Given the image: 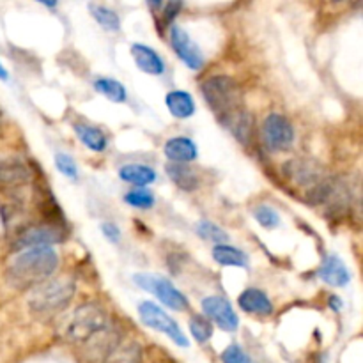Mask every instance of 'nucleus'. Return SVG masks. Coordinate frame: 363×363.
<instances>
[{
	"instance_id": "nucleus-2",
	"label": "nucleus",
	"mask_w": 363,
	"mask_h": 363,
	"mask_svg": "<svg viewBox=\"0 0 363 363\" xmlns=\"http://www.w3.org/2000/svg\"><path fill=\"white\" fill-rule=\"evenodd\" d=\"M110 317L96 303H86L79 306L66 323V338L75 344L83 345L86 342L110 331Z\"/></svg>"
},
{
	"instance_id": "nucleus-12",
	"label": "nucleus",
	"mask_w": 363,
	"mask_h": 363,
	"mask_svg": "<svg viewBox=\"0 0 363 363\" xmlns=\"http://www.w3.org/2000/svg\"><path fill=\"white\" fill-rule=\"evenodd\" d=\"M30 181V168L18 158H0V185L22 186Z\"/></svg>"
},
{
	"instance_id": "nucleus-28",
	"label": "nucleus",
	"mask_w": 363,
	"mask_h": 363,
	"mask_svg": "<svg viewBox=\"0 0 363 363\" xmlns=\"http://www.w3.org/2000/svg\"><path fill=\"white\" fill-rule=\"evenodd\" d=\"M253 218L257 220V224L264 229H277L280 225V217H278L277 211L271 206L266 204H260L253 209Z\"/></svg>"
},
{
	"instance_id": "nucleus-8",
	"label": "nucleus",
	"mask_w": 363,
	"mask_h": 363,
	"mask_svg": "<svg viewBox=\"0 0 363 363\" xmlns=\"http://www.w3.org/2000/svg\"><path fill=\"white\" fill-rule=\"evenodd\" d=\"M285 178L294 183L299 188H306V193L312 192L313 188L324 181V172L317 161L306 160V158H294L289 160L282 168Z\"/></svg>"
},
{
	"instance_id": "nucleus-31",
	"label": "nucleus",
	"mask_w": 363,
	"mask_h": 363,
	"mask_svg": "<svg viewBox=\"0 0 363 363\" xmlns=\"http://www.w3.org/2000/svg\"><path fill=\"white\" fill-rule=\"evenodd\" d=\"M220 358L224 363H252V358L238 344H231L229 347H225Z\"/></svg>"
},
{
	"instance_id": "nucleus-6",
	"label": "nucleus",
	"mask_w": 363,
	"mask_h": 363,
	"mask_svg": "<svg viewBox=\"0 0 363 363\" xmlns=\"http://www.w3.org/2000/svg\"><path fill=\"white\" fill-rule=\"evenodd\" d=\"M139 317L147 328L167 335L171 340H174V344L181 345V347H188L190 345L188 338H186V335L183 333V330L179 328V324L175 323L174 317L168 316V313L165 312L161 306H158L156 303H153V301L140 303Z\"/></svg>"
},
{
	"instance_id": "nucleus-16",
	"label": "nucleus",
	"mask_w": 363,
	"mask_h": 363,
	"mask_svg": "<svg viewBox=\"0 0 363 363\" xmlns=\"http://www.w3.org/2000/svg\"><path fill=\"white\" fill-rule=\"evenodd\" d=\"M238 305L243 312L255 313V316H270L273 312V303L266 292L255 287L243 291L238 298Z\"/></svg>"
},
{
	"instance_id": "nucleus-25",
	"label": "nucleus",
	"mask_w": 363,
	"mask_h": 363,
	"mask_svg": "<svg viewBox=\"0 0 363 363\" xmlns=\"http://www.w3.org/2000/svg\"><path fill=\"white\" fill-rule=\"evenodd\" d=\"M89 11L91 15H93V18L96 20L107 33H119V29H121V20L115 15V11H112V9L100 4H89Z\"/></svg>"
},
{
	"instance_id": "nucleus-35",
	"label": "nucleus",
	"mask_w": 363,
	"mask_h": 363,
	"mask_svg": "<svg viewBox=\"0 0 363 363\" xmlns=\"http://www.w3.org/2000/svg\"><path fill=\"white\" fill-rule=\"evenodd\" d=\"M8 79H9L8 71H6V69H4V66L0 64V80H8Z\"/></svg>"
},
{
	"instance_id": "nucleus-3",
	"label": "nucleus",
	"mask_w": 363,
	"mask_h": 363,
	"mask_svg": "<svg viewBox=\"0 0 363 363\" xmlns=\"http://www.w3.org/2000/svg\"><path fill=\"white\" fill-rule=\"evenodd\" d=\"M73 296H75V282L71 278H48L47 282L33 289L29 305L33 312L55 313L64 310L73 299Z\"/></svg>"
},
{
	"instance_id": "nucleus-19",
	"label": "nucleus",
	"mask_w": 363,
	"mask_h": 363,
	"mask_svg": "<svg viewBox=\"0 0 363 363\" xmlns=\"http://www.w3.org/2000/svg\"><path fill=\"white\" fill-rule=\"evenodd\" d=\"M167 175L178 188L185 190V192H192L199 186V175L195 174L192 167L185 163H168Z\"/></svg>"
},
{
	"instance_id": "nucleus-30",
	"label": "nucleus",
	"mask_w": 363,
	"mask_h": 363,
	"mask_svg": "<svg viewBox=\"0 0 363 363\" xmlns=\"http://www.w3.org/2000/svg\"><path fill=\"white\" fill-rule=\"evenodd\" d=\"M55 167L59 168V172H61L62 175H66V178L69 179H76V175H79V168H76L75 160H73L69 154H55Z\"/></svg>"
},
{
	"instance_id": "nucleus-21",
	"label": "nucleus",
	"mask_w": 363,
	"mask_h": 363,
	"mask_svg": "<svg viewBox=\"0 0 363 363\" xmlns=\"http://www.w3.org/2000/svg\"><path fill=\"white\" fill-rule=\"evenodd\" d=\"M103 363H142V347L137 342H119L105 356Z\"/></svg>"
},
{
	"instance_id": "nucleus-23",
	"label": "nucleus",
	"mask_w": 363,
	"mask_h": 363,
	"mask_svg": "<svg viewBox=\"0 0 363 363\" xmlns=\"http://www.w3.org/2000/svg\"><path fill=\"white\" fill-rule=\"evenodd\" d=\"M213 259L220 266H234V267H246L248 266V257L243 250L236 248L231 245H217L213 248Z\"/></svg>"
},
{
	"instance_id": "nucleus-18",
	"label": "nucleus",
	"mask_w": 363,
	"mask_h": 363,
	"mask_svg": "<svg viewBox=\"0 0 363 363\" xmlns=\"http://www.w3.org/2000/svg\"><path fill=\"white\" fill-rule=\"evenodd\" d=\"M165 105L175 119H188L195 114L193 98L185 91H172L165 96Z\"/></svg>"
},
{
	"instance_id": "nucleus-7",
	"label": "nucleus",
	"mask_w": 363,
	"mask_h": 363,
	"mask_svg": "<svg viewBox=\"0 0 363 363\" xmlns=\"http://www.w3.org/2000/svg\"><path fill=\"white\" fill-rule=\"evenodd\" d=\"M263 144L271 153H285L294 146V128L285 115L273 114L267 115L263 122Z\"/></svg>"
},
{
	"instance_id": "nucleus-17",
	"label": "nucleus",
	"mask_w": 363,
	"mask_h": 363,
	"mask_svg": "<svg viewBox=\"0 0 363 363\" xmlns=\"http://www.w3.org/2000/svg\"><path fill=\"white\" fill-rule=\"evenodd\" d=\"M165 156L171 160V163H190L197 158L199 151L193 144L192 139L188 137H174V139L167 140L163 147Z\"/></svg>"
},
{
	"instance_id": "nucleus-32",
	"label": "nucleus",
	"mask_w": 363,
	"mask_h": 363,
	"mask_svg": "<svg viewBox=\"0 0 363 363\" xmlns=\"http://www.w3.org/2000/svg\"><path fill=\"white\" fill-rule=\"evenodd\" d=\"M101 231H103L105 238L108 241L119 243V239H121V231H119V227L115 224H103L101 225Z\"/></svg>"
},
{
	"instance_id": "nucleus-14",
	"label": "nucleus",
	"mask_w": 363,
	"mask_h": 363,
	"mask_svg": "<svg viewBox=\"0 0 363 363\" xmlns=\"http://www.w3.org/2000/svg\"><path fill=\"white\" fill-rule=\"evenodd\" d=\"M132 55H133V61H135V64L139 66L140 71L153 76L163 75L165 71L163 61H161L160 54H158L156 50H153L151 47H147V45H142V43L132 45Z\"/></svg>"
},
{
	"instance_id": "nucleus-33",
	"label": "nucleus",
	"mask_w": 363,
	"mask_h": 363,
	"mask_svg": "<svg viewBox=\"0 0 363 363\" xmlns=\"http://www.w3.org/2000/svg\"><path fill=\"white\" fill-rule=\"evenodd\" d=\"M181 8H183L181 2H168V4H165L163 13H165V18H167V22H172V20L175 18V15H179Z\"/></svg>"
},
{
	"instance_id": "nucleus-27",
	"label": "nucleus",
	"mask_w": 363,
	"mask_h": 363,
	"mask_svg": "<svg viewBox=\"0 0 363 363\" xmlns=\"http://www.w3.org/2000/svg\"><path fill=\"white\" fill-rule=\"evenodd\" d=\"M190 331L199 344H204L213 335V324L204 316H193L190 317Z\"/></svg>"
},
{
	"instance_id": "nucleus-22",
	"label": "nucleus",
	"mask_w": 363,
	"mask_h": 363,
	"mask_svg": "<svg viewBox=\"0 0 363 363\" xmlns=\"http://www.w3.org/2000/svg\"><path fill=\"white\" fill-rule=\"evenodd\" d=\"M119 178L126 183H132V185L146 186L156 179V172H154V168L147 167V165L129 163L119 168Z\"/></svg>"
},
{
	"instance_id": "nucleus-9",
	"label": "nucleus",
	"mask_w": 363,
	"mask_h": 363,
	"mask_svg": "<svg viewBox=\"0 0 363 363\" xmlns=\"http://www.w3.org/2000/svg\"><path fill=\"white\" fill-rule=\"evenodd\" d=\"M171 45L174 48L175 55L188 66L190 69L197 71L204 66V55L200 48L197 47L195 41L190 38V34L183 29L181 25H172L171 27Z\"/></svg>"
},
{
	"instance_id": "nucleus-11",
	"label": "nucleus",
	"mask_w": 363,
	"mask_h": 363,
	"mask_svg": "<svg viewBox=\"0 0 363 363\" xmlns=\"http://www.w3.org/2000/svg\"><path fill=\"white\" fill-rule=\"evenodd\" d=\"M62 239H64V232L55 225H34L18 236L15 248H41V246H52L55 243H61Z\"/></svg>"
},
{
	"instance_id": "nucleus-5",
	"label": "nucleus",
	"mask_w": 363,
	"mask_h": 363,
	"mask_svg": "<svg viewBox=\"0 0 363 363\" xmlns=\"http://www.w3.org/2000/svg\"><path fill=\"white\" fill-rule=\"evenodd\" d=\"M133 280H135V284L140 289L156 296L168 309L178 310V312H183V310L188 309V298L179 289H175L174 284L168 282L167 278L153 273H137L133 277Z\"/></svg>"
},
{
	"instance_id": "nucleus-26",
	"label": "nucleus",
	"mask_w": 363,
	"mask_h": 363,
	"mask_svg": "<svg viewBox=\"0 0 363 363\" xmlns=\"http://www.w3.org/2000/svg\"><path fill=\"white\" fill-rule=\"evenodd\" d=\"M197 234L204 239V241H211L214 245H225L229 241V234L220 227V225L213 224L209 220H202L197 224Z\"/></svg>"
},
{
	"instance_id": "nucleus-15",
	"label": "nucleus",
	"mask_w": 363,
	"mask_h": 363,
	"mask_svg": "<svg viewBox=\"0 0 363 363\" xmlns=\"http://www.w3.org/2000/svg\"><path fill=\"white\" fill-rule=\"evenodd\" d=\"M220 122L241 144H248L250 139H252L253 119L252 115H250V112L245 110V107L239 108V110H234L232 114L220 117Z\"/></svg>"
},
{
	"instance_id": "nucleus-24",
	"label": "nucleus",
	"mask_w": 363,
	"mask_h": 363,
	"mask_svg": "<svg viewBox=\"0 0 363 363\" xmlns=\"http://www.w3.org/2000/svg\"><path fill=\"white\" fill-rule=\"evenodd\" d=\"M94 89L105 96L107 100L114 101V103H125L126 101V89L121 82L114 79H98L94 82Z\"/></svg>"
},
{
	"instance_id": "nucleus-20",
	"label": "nucleus",
	"mask_w": 363,
	"mask_h": 363,
	"mask_svg": "<svg viewBox=\"0 0 363 363\" xmlns=\"http://www.w3.org/2000/svg\"><path fill=\"white\" fill-rule=\"evenodd\" d=\"M73 128H75L76 137L82 140V144L87 149L94 151V153H103L107 149L108 139L100 128L89 125H75Z\"/></svg>"
},
{
	"instance_id": "nucleus-4",
	"label": "nucleus",
	"mask_w": 363,
	"mask_h": 363,
	"mask_svg": "<svg viewBox=\"0 0 363 363\" xmlns=\"http://www.w3.org/2000/svg\"><path fill=\"white\" fill-rule=\"evenodd\" d=\"M200 93H202L204 101L209 105V108L218 117H224L243 108V93L238 82L231 76H211L200 86Z\"/></svg>"
},
{
	"instance_id": "nucleus-29",
	"label": "nucleus",
	"mask_w": 363,
	"mask_h": 363,
	"mask_svg": "<svg viewBox=\"0 0 363 363\" xmlns=\"http://www.w3.org/2000/svg\"><path fill=\"white\" fill-rule=\"evenodd\" d=\"M125 202L128 206L137 207V209H149V207L154 206V195L147 190H132L125 195Z\"/></svg>"
},
{
	"instance_id": "nucleus-34",
	"label": "nucleus",
	"mask_w": 363,
	"mask_h": 363,
	"mask_svg": "<svg viewBox=\"0 0 363 363\" xmlns=\"http://www.w3.org/2000/svg\"><path fill=\"white\" fill-rule=\"evenodd\" d=\"M338 296H331V299H330V305H331V309H340V301H338Z\"/></svg>"
},
{
	"instance_id": "nucleus-1",
	"label": "nucleus",
	"mask_w": 363,
	"mask_h": 363,
	"mask_svg": "<svg viewBox=\"0 0 363 363\" xmlns=\"http://www.w3.org/2000/svg\"><path fill=\"white\" fill-rule=\"evenodd\" d=\"M59 266V255L52 246L27 248L20 252L9 264L8 278L20 289L36 287L52 278Z\"/></svg>"
},
{
	"instance_id": "nucleus-13",
	"label": "nucleus",
	"mask_w": 363,
	"mask_h": 363,
	"mask_svg": "<svg viewBox=\"0 0 363 363\" xmlns=\"http://www.w3.org/2000/svg\"><path fill=\"white\" fill-rule=\"evenodd\" d=\"M319 278L333 287H345L351 280V273L340 257L328 255L319 267Z\"/></svg>"
},
{
	"instance_id": "nucleus-10",
	"label": "nucleus",
	"mask_w": 363,
	"mask_h": 363,
	"mask_svg": "<svg viewBox=\"0 0 363 363\" xmlns=\"http://www.w3.org/2000/svg\"><path fill=\"white\" fill-rule=\"evenodd\" d=\"M202 312L206 319L213 321L217 326H220L224 331H236L238 330V313L234 312L231 303L221 296H207L202 299Z\"/></svg>"
}]
</instances>
